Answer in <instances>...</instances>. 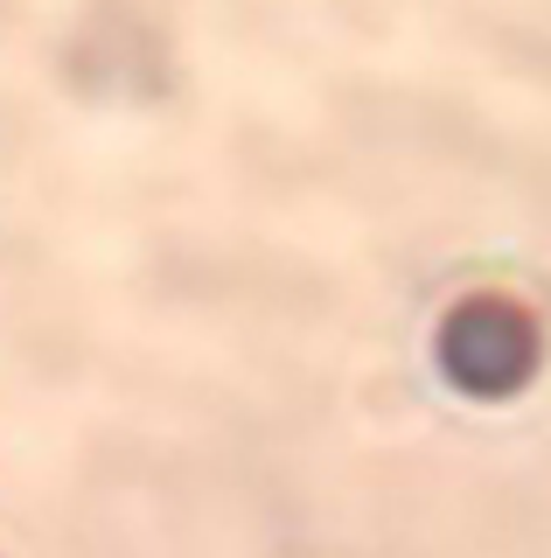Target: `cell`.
Instances as JSON below:
<instances>
[{"instance_id": "obj_1", "label": "cell", "mask_w": 551, "mask_h": 558, "mask_svg": "<svg viewBox=\"0 0 551 558\" xmlns=\"http://www.w3.org/2000/svg\"><path fill=\"white\" fill-rule=\"evenodd\" d=\"M433 356H440V377L454 391L510 398L516 384H530V371H538V322L510 293H468V301L446 307Z\"/></svg>"}]
</instances>
